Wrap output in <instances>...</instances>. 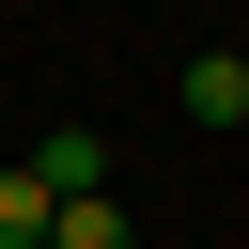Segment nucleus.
<instances>
[{"mask_svg":"<svg viewBox=\"0 0 249 249\" xmlns=\"http://www.w3.org/2000/svg\"><path fill=\"white\" fill-rule=\"evenodd\" d=\"M16 171H31L47 202H93V187H109V140H93V124H47V140H31Z\"/></svg>","mask_w":249,"mask_h":249,"instance_id":"obj_1","label":"nucleus"},{"mask_svg":"<svg viewBox=\"0 0 249 249\" xmlns=\"http://www.w3.org/2000/svg\"><path fill=\"white\" fill-rule=\"evenodd\" d=\"M187 124H249V62H233V47L187 62Z\"/></svg>","mask_w":249,"mask_h":249,"instance_id":"obj_2","label":"nucleus"},{"mask_svg":"<svg viewBox=\"0 0 249 249\" xmlns=\"http://www.w3.org/2000/svg\"><path fill=\"white\" fill-rule=\"evenodd\" d=\"M47 249H124V202L93 187V202H47Z\"/></svg>","mask_w":249,"mask_h":249,"instance_id":"obj_3","label":"nucleus"},{"mask_svg":"<svg viewBox=\"0 0 249 249\" xmlns=\"http://www.w3.org/2000/svg\"><path fill=\"white\" fill-rule=\"evenodd\" d=\"M0 249H47V187L31 171H0Z\"/></svg>","mask_w":249,"mask_h":249,"instance_id":"obj_4","label":"nucleus"}]
</instances>
